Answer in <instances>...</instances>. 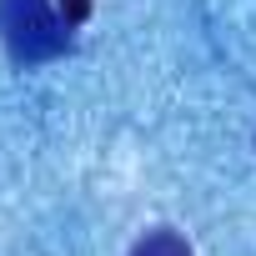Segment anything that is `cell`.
I'll list each match as a JSON object with an SVG mask.
<instances>
[{"instance_id":"cell-1","label":"cell","mask_w":256,"mask_h":256,"mask_svg":"<svg viewBox=\"0 0 256 256\" xmlns=\"http://www.w3.org/2000/svg\"><path fill=\"white\" fill-rule=\"evenodd\" d=\"M0 40L16 66H46L70 50V26L50 0H0Z\"/></svg>"},{"instance_id":"cell-2","label":"cell","mask_w":256,"mask_h":256,"mask_svg":"<svg viewBox=\"0 0 256 256\" xmlns=\"http://www.w3.org/2000/svg\"><path fill=\"white\" fill-rule=\"evenodd\" d=\"M131 256H191V241L181 231H171V226H156L131 246Z\"/></svg>"},{"instance_id":"cell-3","label":"cell","mask_w":256,"mask_h":256,"mask_svg":"<svg viewBox=\"0 0 256 256\" xmlns=\"http://www.w3.org/2000/svg\"><path fill=\"white\" fill-rule=\"evenodd\" d=\"M56 10H60V16H66V26L76 30V26L90 16V0H56Z\"/></svg>"}]
</instances>
